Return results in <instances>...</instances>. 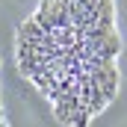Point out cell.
Wrapping results in <instances>:
<instances>
[{
    "label": "cell",
    "instance_id": "1",
    "mask_svg": "<svg viewBox=\"0 0 127 127\" xmlns=\"http://www.w3.org/2000/svg\"><path fill=\"white\" fill-rule=\"evenodd\" d=\"M112 0H41L21 24L15 59L65 127H89L118 95Z\"/></svg>",
    "mask_w": 127,
    "mask_h": 127
},
{
    "label": "cell",
    "instance_id": "2",
    "mask_svg": "<svg viewBox=\"0 0 127 127\" xmlns=\"http://www.w3.org/2000/svg\"><path fill=\"white\" fill-rule=\"evenodd\" d=\"M0 127H6V115H3V106H0Z\"/></svg>",
    "mask_w": 127,
    "mask_h": 127
}]
</instances>
